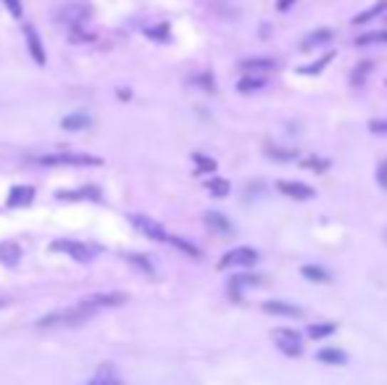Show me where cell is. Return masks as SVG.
<instances>
[{"label": "cell", "mask_w": 387, "mask_h": 385, "mask_svg": "<svg viewBox=\"0 0 387 385\" xmlns=\"http://www.w3.org/2000/svg\"><path fill=\"white\" fill-rule=\"evenodd\" d=\"M150 37H166V26H158V29H148Z\"/></svg>", "instance_id": "e575fe53"}, {"label": "cell", "mask_w": 387, "mask_h": 385, "mask_svg": "<svg viewBox=\"0 0 387 385\" xmlns=\"http://www.w3.org/2000/svg\"><path fill=\"white\" fill-rule=\"evenodd\" d=\"M124 301H127L124 293H98V296L87 298L85 304L90 309H95V312H100V309H105V307H121Z\"/></svg>", "instance_id": "9c48e42d"}, {"label": "cell", "mask_w": 387, "mask_h": 385, "mask_svg": "<svg viewBox=\"0 0 387 385\" xmlns=\"http://www.w3.org/2000/svg\"><path fill=\"white\" fill-rule=\"evenodd\" d=\"M377 183L387 190V161H382V164L377 167Z\"/></svg>", "instance_id": "1f68e13d"}, {"label": "cell", "mask_w": 387, "mask_h": 385, "mask_svg": "<svg viewBox=\"0 0 387 385\" xmlns=\"http://www.w3.org/2000/svg\"><path fill=\"white\" fill-rule=\"evenodd\" d=\"M279 190H282L284 195L295 198V201H306V198H311V195H314V190H311L309 185H303V183H279Z\"/></svg>", "instance_id": "4fadbf2b"}, {"label": "cell", "mask_w": 387, "mask_h": 385, "mask_svg": "<svg viewBox=\"0 0 387 385\" xmlns=\"http://www.w3.org/2000/svg\"><path fill=\"white\" fill-rule=\"evenodd\" d=\"M87 19H90V9L85 3H69L58 11V21L69 26L71 32H79V26L85 24Z\"/></svg>", "instance_id": "277c9868"}, {"label": "cell", "mask_w": 387, "mask_h": 385, "mask_svg": "<svg viewBox=\"0 0 387 385\" xmlns=\"http://www.w3.org/2000/svg\"><path fill=\"white\" fill-rule=\"evenodd\" d=\"M264 85H267V79L264 77H242L237 90H240V93H253V90H261Z\"/></svg>", "instance_id": "7402d4cb"}, {"label": "cell", "mask_w": 387, "mask_h": 385, "mask_svg": "<svg viewBox=\"0 0 387 385\" xmlns=\"http://www.w3.org/2000/svg\"><path fill=\"white\" fill-rule=\"evenodd\" d=\"M195 164H198L200 172H214V169H216V161H214V158L200 156V153H198V156H195Z\"/></svg>", "instance_id": "f546056e"}, {"label": "cell", "mask_w": 387, "mask_h": 385, "mask_svg": "<svg viewBox=\"0 0 387 385\" xmlns=\"http://www.w3.org/2000/svg\"><path fill=\"white\" fill-rule=\"evenodd\" d=\"M387 11V0H379V3H374L371 9H366V11H361L358 16L353 19V24H366V21H371V19H377L379 14H385Z\"/></svg>", "instance_id": "ac0fdd59"}, {"label": "cell", "mask_w": 387, "mask_h": 385, "mask_svg": "<svg viewBox=\"0 0 387 385\" xmlns=\"http://www.w3.org/2000/svg\"><path fill=\"white\" fill-rule=\"evenodd\" d=\"M329 61H332V53H329V56H321V58H319L314 66H301V74H319V71L324 69Z\"/></svg>", "instance_id": "83f0119b"}, {"label": "cell", "mask_w": 387, "mask_h": 385, "mask_svg": "<svg viewBox=\"0 0 387 385\" xmlns=\"http://www.w3.org/2000/svg\"><path fill=\"white\" fill-rule=\"evenodd\" d=\"M319 361H324V364H345L348 361V356H345L340 349H321L316 354Z\"/></svg>", "instance_id": "d6986e66"}, {"label": "cell", "mask_w": 387, "mask_h": 385, "mask_svg": "<svg viewBox=\"0 0 387 385\" xmlns=\"http://www.w3.org/2000/svg\"><path fill=\"white\" fill-rule=\"evenodd\" d=\"M327 40H332V32H329V29H319V32L306 37L303 48H314V45H321V43H327Z\"/></svg>", "instance_id": "cb8c5ba5"}, {"label": "cell", "mask_w": 387, "mask_h": 385, "mask_svg": "<svg viewBox=\"0 0 387 385\" xmlns=\"http://www.w3.org/2000/svg\"><path fill=\"white\" fill-rule=\"evenodd\" d=\"M98 312L95 309H90L82 301L77 309H69V312H56V314L45 317V319H40V327H61V324H66V327H77V324H85L90 317H95Z\"/></svg>", "instance_id": "6da1fadb"}, {"label": "cell", "mask_w": 387, "mask_h": 385, "mask_svg": "<svg viewBox=\"0 0 387 385\" xmlns=\"http://www.w3.org/2000/svg\"><path fill=\"white\" fill-rule=\"evenodd\" d=\"M90 385H124V383L116 377V372H113L111 364H103V367H100V372L93 377V383H90Z\"/></svg>", "instance_id": "e0dca14e"}, {"label": "cell", "mask_w": 387, "mask_h": 385, "mask_svg": "<svg viewBox=\"0 0 387 385\" xmlns=\"http://www.w3.org/2000/svg\"><path fill=\"white\" fill-rule=\"evenodd\" d=\"M264 312L267 314H274V317H301L303 312L293 304H284V301H267L264 304Z\"/></svg>", "instance_id": "7c38bea8"}, {"label": "cell", "mask_w": 387, "mask_h": 385, "mask_svg": "<svg viewBox=\"0 0 387 385\" xmlns=\"http://www.w3.org/2000/svg\"><path fill=\"white\" fill-rule=\"evenodd\" d=\"M337 330V324L332 322H321V324H311L309 327V338H327V335H332Z\"/></svg>", "instance_id": "44dd1931"}, {"label": "cell", "mask_w": 387, "mask_h": 385, "mask_svg": "<svg viewBox=\"0 0 387 385\" xmlns=\"http://www.w3.org/2000/svg\"><path fill=\"white\" fill-rule=\"evenodd\" d=\"M45 167H100L103 161L98 156H87V153H53V156L37 158Z\"/></svg>", "instance_id": "7a4b0ae2"}, {"label": "cell", "mask_w": 387, "mask_h": 385, "mask_svg": "<svg viewBox=\"0 0 387 385\" xmlns=\"http://www.w3.org/2000/svg\"><path fill=\"white\" fill-rule=\"evenodd\" d=\"M206 188H208V192H211V195H216V198H222V195H227V192H229V183H227V180H211Z\"/></svg>", "instance_id": "4316f807"}, {"label": "cell", "mask_w": 387, "mask_h": 385, "mask_svg": "<svg viewBox=\"0 0 387 385\" xmlns=\"http://www.w3.org/2000/svg\"><path fill=\"white\" fill-rule=\"evenodd\" d=\"M303 277H309V280H316V282H327L329 274L321 267H303Z\"/></svg>", "instance_id": "484cf974"}, {"label": "cell", "mask_w": 387, "mask_h": 385, "mask_svg": "<svg viewBox=\"0 0 387 385\" xmlns=\"http://www.w3.org/2000/svg\"><path fill=\"white\" fill-rule=\"evenodd\" d=\"M51 251H56V254H69L71 259H77V262H90V259H95V254H98L93 245L79 243V240H56V243L51 245Z\"/></svg>", "instance_id": "3957f363"}, {"label": "cell", "mask_w": 387, "mask_h": 385, "mask_svg": "<svg viewBox=\"0 0 387 385\" xmlns=\"http://www.w3.org/2000/svg\"><path fill=\"white\" fill-rule=\"evenodd\" d=\"M287 6H293V0H279V9H287Z\"/></svg>", "instance_id": "8d00e7d4"}, {"label": "cell", "mask_w": 387, "mask_h": 385, "mask_svg": "<svg viewBox=\"0 0 387 385\" xmlns=\"http://www.w3.org/2000/svg\"><path fill=\"white\" fill-rule=\"evenodd\" d=\"M369 43H387V32H371L356 40V45H369Z\"/></svg>", "instance_id": "f1b7e54d"}, {"label": "cell", "mask_w": 387, "mask_h": 385, "mask_svg": "<svg viewBox=\"0 0 387 385\" xmlns=\"http://www.w3.org/2000/svg\"><path fill=\"white\" fill-rule=\"evenodd\" d=\"M19 259H21V248L16 243H0V264L16 267Z\"/></svg>", "instance_id": "9a60e30c"}, {"label": "cell", "mask_w": 387, "mask_h": 385, "mask_svg": "<svg viewBox=\"0 0 387 385\" xmlns=\"http://www.w3.org/2000/svg\"><path fill=\"white\" fill-rule=\"evenodd\" d=\"M58 198L61 201H79V198H93V201H98V198H100V190H98L95 185H87V188H82V190L58 192Z\"/></svg>", "instance_id": "5bb4252c"}, {"label": "cell", "mask_w": 387, "mask_h": 385, "mask_svg": "<svg viewBox=\"0 0 387 385\" xmlns=\"http://www.w3.org/2000/svg\"><path fill=\"white\" fill-rule=\"evenodd\" d=\"M371 132H379V135H387V122H371Z\"/></svg>", "instance_id": "836d02e7"}, {"label": "cell", "mask_w": 387, "mask_h": 385, "mask_svg": "<svg viewBox=\"0 0 387 385\" xmlns=\"http://www.w3.org/2000/svg\"><path fill=\"white\" fill-rule=\"evenodd\" d=\"M240 69L242 71H269V69H274V63L264 61V58H250V61L240 63Z\"/></svg>", "instance_id": "603a6c76"}, {"label": "cell", "mask_w": 387, "mask_h": 385, "mask_svg": "<svg viewBox=\"0 0 387 385\" xmlns=\"http://www.w3.org/2000/svg\"><path fill=\"white\" fill-rule=\"evenodd\" d=\"M35 201V188H29V185H16V188H11V195H9V209H24L29 203Z\"/></svg>", "instance_id": "ba28073f"}, {"label": "cell", "mask_w": 387, "mask_h": 385, "mask_svg": "<svg viewBox=\"0 0 387 385\" xmlns=\"http://www.w3.org/2000/svg\"><path fill=\"white\" fill-rule=\"evenodd\" d=\"M272 153H274V156H279V158H293L295 156L293 150H272Z\"/></svg>", "instance_id": "d590c367"}, {"label": "cell", "mask_w": 387, "mask_h": 385, "mask_svg": "<svg viewBox=\"0 0 387 385\" xmlns=\"http://www.w3.org/2000/svg\"><path fill=\"white\" fill-rule=\"evenodd\" d=\"M132 225H135V230H140V235L150 237V240H169V235H166V230L155 222V219L150 217H143V214H135L132 217Z\"/></svg>", "instance_id": "52a82bcc"}, {"label": "cell", "mask_w": 387, "mask_h": 385, "mask_svg": "<svg viewBox=\"0 0 387 385\" xmlns=\"http://www.w3.org/2000/svg\"><path fill=\"white\" fill-rule=\"evenodd\" d=\"M3 3H6V9L11 11V16L21 19V14H24V9H21V0H3Z\"/></svg>", "instance_id": "4dcf8cb0"}, {"label": "cell", "mask_w": 387, "mask_h": 385, "mask_svg": "<svg viewBox=\"0 0 387 385\" xmlns=\"http://www.w3.org/2000/svg\"><path fill=\"white\" fill-rule=\"evenodd\" d=\"M258 262V254L253 248H234L227 256H222L219 270H232V267H253Z\"/></svg>", "instance_id": "8992f818"}, {"label": "cell", "mask_w": 387, "mask_h": 385, "mask_svg": "<svg viewBox=\"0 0 387 385\" xmlns=\"http://www.w3.org/2000/svg\"><path fill=\"white\" fill-rule=\"evenodd\" d=\"M61 127L69 132H77V130H85V127H90V116L87 114H69L61 119Z\"/></svg>", "instance_id": "2e32d148"}, {"label": "cell", "mask_w": 387, "mask_h": 385, "mask_svg": "<svg viewBox=\"0 0 387 385\" xmlns=\"http://www.w3.org/2000/svg\"><path fill=\"white\" fill-rule=\"evenodd\" d=\"M129 262H132V264H138V267H143V270H145L148 274H150V272H153V267H150V262H145V259H143V256H129Z\"/></svg>", "instance_id": "d6a6232c"}, {"label": "cell", "mask_w": 387, "mask_h": 385, "mask_svg": "<svg viewBox=\"0 0 387 385\" xmlns=\"http://www.w3.org/2000/svg\"><path fill=\"white\" fill-rule=\"evenodd\" d=\"M24 35H26V45H29V53H32L35 63H40V66H43V63H45V48H43V43H40L37 29H35V26H26Z\"/></svg>", "instance_id": "8fae6325"}, {"label": "cell", "mask_w": 387, "mask_h": 385, "mask_svg": "<svg viewBox=\"0 0 387 385\" xmlns=\"http://www.w3.org/2000/svg\"><path fill=\"white\" fill-rule=\"evenodd\" d=\"M250 285H261V277H256V274H237V277H232V282H229L234 296L240 293V288H250Z\"/></svg>", "instance_id": "ffe728a7"}, {"label": "cell", "mask_w": 387, "mask_h": 385, "mask_svg": "<svg viewBox=\"0 0 387 385\" xmlns=\"http://www.w3.org/2000/svg\"><path fill=\"white\" fill-rule=\"evenodd\" d=\"M274 343L277 349L287 356H301L303 354V341L295 330H274Z\"/></svg>", "instance_id": "5b68a950"}, {"label": "cell", "mask_w": 387, "mask_h": 385, "mask_svg": "<svg viewBox=\"0 0 387 385\" xmlns=\"http://www.w3.org/2000/svg\"><path fill=\"white\" fill-rule=\"evenodd\" d=\"M203 222H206L208 230H214L219 235H232V222L224 217V214H219V211H208L206 217H203Z\"/></svg>", "instance_id": "30bf717a"}, {"label": "cell", "mask_w": 387, "mask_h": 385, "mask_svg": "<svg viewBox=\"0 0 387 385\" xmlns=\"http://www.w3.org/2000/svg\"><path fill=\"white\" fill-rule=\"evenodd\" d=\"M169 243H172V245H177V248H180L182 254L192 256V259H198V256H200V251H198V248H195V245H192V243H187V240H182V237H169Z\"/></svg>", "instance_id": "d4e9b609"}]
</instances>
